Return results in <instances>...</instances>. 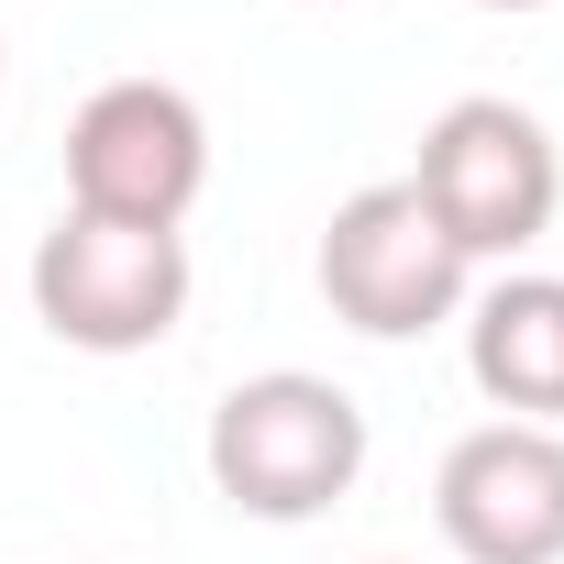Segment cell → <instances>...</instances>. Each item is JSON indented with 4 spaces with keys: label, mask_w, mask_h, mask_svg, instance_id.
Returning <instances> with one entry per match:
<instances>
[{
    "label": "cell",
    "mask_w": 564,
    "mask_h": 564,
    "mask_svg": "<svg viewBox=\"0 0 564 564\" xmlns=\"http://www.w3.org/2000/svg\"><path fill=\"white\" fill-rule=\"evenodd\" d=\"M199 465L243 520H322L366 476V410L311 366H265V377L221 388Z\"/></svg>",
    "instance_id": "1"
},
{
    "label": "cell",
    "mask_w": 564,
    "mask_h": 564,
    "mask_svg": "<svg viewBox=\"0 0 564 564\" xmlns=\"http://www.w3.org/2000/svg\"><path fill=\"white\" fill-rule=\"evenodd\" d=\"M410 188H421V210L443 221V243H454L465 265H509V254H531V243L553 232L564 155H553V133H542L520 100L476 89V100L432 111Z\"/></svg>",
    "instance_id": "2"
},
{
    "label": "cell",
    "mask_w": 564,
    "mask_h": 564,
    "mask_svg": "<svg viewBox=\"0 0 564 564\" xmlns=\"http://www.w3.org/2000/svg\"><path fill=\"white\" fill-rule=\"evenodd\" d=\"M34 322L78 355H144L188 322V232H144V221H89L56 210V232L34 243Z\"/></svg>",
    "instance_id": "3"
},
{
    "label": "cell",
    "mask_w": 564,
    "mask_h": 564,
    "mask_svg": "<svg viewBox=\"0 0 564 564\" xmlns=\"http://www.w3.org/2000/svg\"><path fill=\"white\" fill-rule=\"evenodd\" d=\"M465 289H476V265L443 243V221L421 210L410 177H377V188H355V199L322 221V300H333V322L366 333V344H421V333H443V322L465 311Z\"/></svg>",
    "instance_id": "4"
},
{
    "label": "cell",
    "mask_w": 564,
    "mask_h": 564,
    "mask_svg": "<svg viewBox=\"0 0 564 564\" xmlns=\"http://www.w3.org/2000/svg\"><path fill=\"white\" fill-rule=\"evenodd\" d=\"M199 188H210V122H199L188 89L111 78V89L78 100V122H67V210L177 232Z\"/></svg>",
    "instance_id": "5"
},
{
    "label": "cell",
    "mask_w": 564,
    "mask_h": 564,
    "mask_svg": "<svg viewBox=\"0 0 564 564\" xmlns=\"http://www.w3.org/2000/svg\"><path fill=\"white\" fill-rule=\"evenodd\" d=\"M432 520L465 564H564V432L476 421L432 476Z\"/></svg>",
    "instance_id": "6"
},
{
    "label": "cell",
    "mask_w": 564,
    "mask_h": 564,
    "mask_svg": "<svg viewBox=\"0 0 564 564\" xmlns=\"http://www.w3.org/2000/svg\"><path fill=\"white\" fill-rule=\"evenodd\" d=\"M465 377L498 421H564V276H498L465 300Z\"/></svg>",
    "instance_id": "7"
},
{
    "label": "cell",
    "mask_w": 564,
    "mask_h": 564,
    "mask_svg": "<svg viewBox=\"0 0 564 564\" xmlns=\"http://www.w3.org/2000/svg\"><path fill=\"white\" fill-rule=\"evenodd\" d=\"M487 12H542V0H487Z\"/></svg>",
    "instance_id": "8"
}]
</instances>
